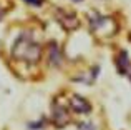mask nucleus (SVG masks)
Masks as SVG:
<instances>
[{
	"mask_svg": "<svg viewBox=\"0 0 131 130\" xmlns=\"http://www.w3.org/2000/svg\"><path fill=\"white\" fill-rule=\"evenodd\" d=\"M40 55H42L40 45L33 42L27 33H23V35L17 40V43L13 45V57H15V59L35 63V62L40 60Z\"/></svg>",
	"mask_w": 131,
	"mask_h": 130,
	"instance_id": "nucleus-1",
	"label": "nucleus"
},
{
	"mask_svg": "<svg viewBox=\"0 0 131 130\" xmlns=\"http://www.w3.org/2000/svg\"><path fill=\"white\" fill-rule=\"evenodd\" d=\"M113 22L111 18H108V17H95V18H91V29L93 32L100 33V35H110V33L113 32L111 29Z\"/></svg>",
	"mask_w": 131,
	"mask_h": 130,
	"instance_id": "nucleus-2",
	"label": "nucleus"
},
{
	"mask_svg": "<svg viewBox=\"0 0 131 130\" xmlns=\"http://www.w3.org/2000/svg\"><path fill=\"white\" fill-rule=\"evenodd\" d=\"M70 107L73 108V112H77V114H88V112L91 110L90 104L85 100L83 97H80V95H71Z\"/></svg>",
	"mask_w": 131,
	"mask_h": 130,
	"instance_id": "nucleus-3",
	"label": "nucleus"
},
{
	"mask_svg": "<svg viewBox=\"0 0 131 130\" xmlns=\"http://www.w3.org/2000/svg\"><path fill=\"white\" fill-rule=\"evenodd\" d=\"M116 63H118V68H119L121 73L129 75V57H128V52H121L119 53Z\"/></svg>",
	"mask_w": 131,
	"mask_h": 130,
	"instance_id": "nucleus-4",
	"label": "nucleus"
},
{
	"mask_svg": "<svg viewBox=\"0 0 131 130\" xmlns=\"http://www.w3.org/2000/svg\"><path fill=\"white\" fill-rule=\"evenodd\" d=\"M67 18H65L61 13H58V18L61 20V23L65 25V29H77L78 27V20H77V17L73 15V13H67Z\"/></svg>",
	"mask_w": 131,
	"mask_h": 130,
	"instance_id": "nucleus-5",
	"label": "nucleus"
},
{
	"mask_svg": "<svg viewBox=\"0 0 131 130\" xmlns=\"http://www.w3.org/2000/svg\"><path fill=\"white\" fill-rule=\"evenodd\" d=\"M55 120H57V124H58V122H61V124H67V122H68V114H67V112H65L61 107L55 108Z\"/></svg>",
	"mask_w": 131,
	"mask_h": 130,
	"instance_id": "nucleus-6",
	"label": "nucleus"
},
{
	"mask_svg": "<svg viewBox=\"0 0 131 130\" xmlns=\"http://www.w3.org/2000/svg\"><path fill=\"white\" fill-rule=\"evenodd\" d=\"M50 53H51V60H53V63L58 65L60 62L57 60V57L60 59V50L57 49V45H55V43H51V45H50Z\"/></svg>",
	"mask_w": 131,
	"mask_h": 130,
	"instance_id": "nucleus-7",
	"label": "nucleus"
},
{
	"mask_svg": "<svg viewBox=\"0 0 131 130\" xmlns=\"http://www.w3.org/2000/svg\"><path fill=\"white\" fill-rule=\"evenodd\" d=\"M28 3H33V5H40V0H25Z\"/></svg>",
	"mask_w": 131,
	"mask_h": 130,
	"instance_id": "nucleus-8",
	"label": "nucleus"
},
{
	"mask_svg": "<svg viewBox=\"0 0 131 130\" xmlns=\"http://www.w3.org/2000/svg\"><path fill=\"white\" fill-rule=\"evenodd\" d=\"M73 2H81V0H73Z\"/></svg>",
	"mask_w": 131,
	"mask_h": 130,
	"instance_id": "nucleus-9",
	"label": "nucleus"
}]
</instances>
